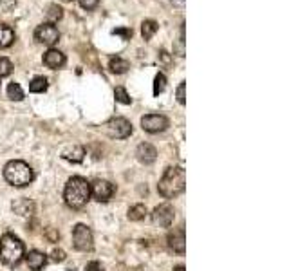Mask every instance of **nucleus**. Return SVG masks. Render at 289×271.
<instances>
[{"mask_svg":"<svg viewBox=\"0 0 289 271\" xmlns=\"http://www.w3.org/2000/svg\"><path fill=\"white\" fill-rule=\"evenodd\" d=\"M114 35H125V36H130L132 31H123V29H116Z\"/></svg>","mask_w":289,"mask_h":271,"instance_id":"473e14b6","label":"nucleus"},{"mask_svg":"<svg viewBox=\"0 0 289 271\" xmlns=\"http://www.w3.org/2000/svg\"><path fill=\"white\" fill-rule=\"evenodd\" d=\"M168 248L174 253H185L187 250V235H185V228H175L168 233Z\"/></svg>","mask_w":289,"mask_h":271,"instance_id":"9b49d317","label":"nucleus"},{"mask_svg":"<svg viewBox=\"0 0 289 271\" xmlns=\"http://www.w3.org/2000/svg\"><path fill=\"white\" fill-rule=\"evenodd\" d=\"M51 260H52V262H64V260H65V251L64 250H52Z\"/></svg>","mask_w":289,"mask_h":271,"instance_id":"c85d7f7f","label":"nucleus"},{"mask_svg":"<svg viewBox=\"0 0 289 271\" xmlns=\"http://www.w3.org/2000/svg\"><path fill=\"white\" fill-rule=\"evenodd\" d=\"M67 271H74V269H67Z\"/></svg>","mask_w":289,"mask_h":271,"instance_id":"c9c22d12","label":"nucleus"},{"mask_svg":"<svg viewBox=\"0 0 289 271\" xmlns=\"http://www.w3.org/2000/svg\"><path fill=\"white\" fill-rule=\"evenodd\" d=\"M4 179L8 181L11 186L24 188L33 183V179H35V170H33L25 161L13 159L4 167Z\"/></svg>","mask_w":289,"mask_h":271,"instance_id":"7ed1b4c3","label":"nucleus"},{"mask_svg":"<svg viewBox=\"0 0 289 271\" xmlns=\"http://www.w3.org/2000/svg\"><path fill=\"white\" fill-rule=\"evenodd\" d=\"M72 246L78 251H91L94 248V235L91 228L85 224H76L72 228Z\"/></svg>","mask_w":289,"mask_h":271,"instance_id":"423d86ee","label":"nucleus"},{"mask_svg":"<svg viewBox=\"0 0 289 271\" xmlns=\"http://www.w3.org/2000/svg\"><path fill=\"white\" fill-rule=\"evenodd\" d=\"M185 91H187V84H185V82H181V84H179V87H177V92H175V96H177V101L181 105L187 103V96H185Z\"/></svg>","mask_w":289,"mask_h":271,"instance_id":"bb28decb","label":"nucleus"},{"mask_svg":"<svg viewBox=\"0 0 289 271\" xmlns=\"http://www.w3.org/2000/svg\"><path fill=\"white\" fill-rule=\"evenodd\" d=\"M165 89H167V76L163 72H157L154 78V96H159Z\"/></svg>","mask_w":289,"mask_h":271,"instance_id":"5701e85b","label":"nucleus"},{"mask_svg":"<svg viewBox=\"0 0 289 271\" xmlns=\"http://www.w3.org/2000/svg\"><path fill=\"white\" fill-rule=\"evenodd\" d=\"M44 65L49 69H52V71H56V69L64 67L65 65V55L62 51H58V49H49L47 52L44 55Z\"/></svg>","mask_w":289,"mask_h":271,"instance_id":"ddd939ff","label":"nucleus"},{"mask_svg":"<svg viewBox=\"0 0 289 271\" xmlns=\"http://www.w3.org/2000/svg\"><path fill=\"white\" fill-rule=\"evenodd\" d=\"M85 271H103V267H101V264L99 262H89L87 266H85Z\"/></svg>","mask_w":289,"mask_h":271,"instance_id":"7c9ffc66","label":"nucleus"},{"mask_svg":"<svg viewBox=\"0 0 289 271\" xmlns=\"http://www.w3.org/2000/svg\"><path fill=\"white\" fill-rule=\"evenodd\" d=\"M16 2H18V0H0V11H4V13L11 11L16 6Z\"/></svg>","mask_w":289,"mask_h":271,"instance_id":"cd10ccee","label":"nucleus"},{"mask_svg":"<svg viewBox=\"0 0 289 271\" xmlns=\"http://www.w3.org/2000/svg\"><path fill=\"white\" fill-rule=\"evenodd\" d=\"M99 0H80V6L84 9H94L98 6Z\"/></svg>","mask_w":289,"mask_h":271,"instance_id":"c756f323","label":"nucleus"},{"mask_svg":"<svg viewBox=\"0 0 289 271\" xmlns=\"http://www.w3.org/2000/svg\"><path fill=\"white\" fill-rule=\"evenodd\" d=\"M109 69H111L114 74H123V72H127L128 69H130V64H128L125 58H121V56H114V58H111V62H109Z\"/></svg>","mask_w":289,"mask_h":271,"instance_id":"a211bd4d","label":"nucleus"},{"mask_svg":"<svg viewBox=\"0 0 289 271\" xmlns=\"http://www.w3.org/2000/svg\"><path fill=\"white\" fill-rule=\"evenodd\" d=\"M11 210L20 217H31L33 213H35V204H33L31 199H25V197H22V199L13 201Z\"/></svg>","mask_w":289,"mask_h":271,"instance_id":"4468645a","label":"nucleus"},{"mask_svg":"<svg viewBox=\"0 0 289 271\" xmlns=\"http://www.w3.org/2000/svg\"><path fill=\"white\" fill-rule=\"evenodd\" d=\"M6 92H8L9 100H13V101H22V100H24V91H22L20 84H16V82H11V84L8 85V89H6Z\"/></svg>","mask_w":289,"mask_h":271,"instance_id":"412c9836","label":"nucleus"},{"mask_svg":"<svg viewBox=\"0 0 289 271\" xmlns=\"http://www.w3.org/2000/svg\"><path fill=\"white\" fill-rule=\"evenodd\" d=\"M62 157H64L65 161H69V163H82L85 157V150L84 147H80V145H72V147L65 148V150L62 152Z\"/></svg>","mask_w":289,"mask_h":271,"instance_id":"dca6fc26","label":"nucleus"},{"mask_svg":"<svg viewBox=\"0 0 289 271\" xmlns=\"http://www.w3.org/2000/svg\"><path fill=\"white\" fill-rule=\"evenodd\" d=\"M24 257H25V262H28L29 269H33V271H40L45 264H47V255L38 250L29 251L28 255H24Z\"/></svg>","mask_w":289,"mask_h":271,"instance_id":"2eb2a0df","label":"nucleus"},{"mask_svg":"<svg viewBox=\"0 0 289 271\" xmlns=\"http://www.w3.org/2000/svg\"><path fill=\"white\" fill-rule=\"evenodd\" d=\"M13 71V64L9 58H6V56H0V78H6V76H9Z\"/></svg>","mask_w":289,"mask_h":271,"instance_id":"393cba45","label":"nucleus"},{"mask_svg":"<svg viewBox=\"0 0 289 271\" xmlns=\"http://www.w3.org/2000/svg\"><path fill=\"white\" fill-rule=\"evenodd\" d=\"M47 16L51 18V24H55L56 20H60V18H62V9H60L58 6H49Z\"/></svg>","mask_w":289,"mask_h":271,"instance_id":"a878e982","label":"nucleus"},{"mask_svg":"<svg viewBox=\"0 0 289 271\" xmlns=\"http://www.w3.org/2000/svg\"><path fill=\"white\" fill-rule=\"evenodd\" d=\"M35 38H36V42H40V44L49 45V47H51V45H55L60 38L58 28H56L55 24H51V22L40 24L38 28L35 29Z\"/></svg>","mask_w":289,"mask_h":271,"instance_id":"1a4fd4ad","label":"nucleus"},{"mask_svg":"<svg viewBox=\"0 0 289 271\" xmlns=\"http://www.w3.org/2000/svg\"><path fill=\"white\" fill-rule=\"evenodd\" d=\"M49 87L47 84V78H44V76H36V78H33L31 84H29V91L35 92V94H42V92H45Z\"/></svg>","mask_w":289,"mask_h":271,"instance_id":"6ab92c4d","label":"nucleus"},{"mask_svg":"<svg viewBox=\"0 0 289 271\" xmlns=\"http://www.w3.org/2000/svg\"><path fill=\"white\" fill-rule=\"evenodd\" d=\"M175 219V210L170 203H163L152 211V223L159 228H170Z\"/></svg>","mask_w":289,"mask_h":271,"instance_id":"0eeeda50","label":"nucleus"},{"mask_svg":"<svg viewBox=\"0 0 289 271\" xmlns=\"http://www.w3.org/2000/svg\"><path fill=\"white\" fill-rule=\"evenodd\" d=\"M155 31H157V22L154 20H145L141 24V35L145 40H150L152 36L155 35Z\"/></svg>","mask_w":289,"mask_h":271,"instance_id":"4be33fe9","label":"nucleus"},{"mask_svg":"<svg viewBox=\"0 0 289 271\" xmlns=\"http://www.w3.org/2000/svg\"><path fill=\"white\" fill-rule=\"evenodd\" d=\"M114 98H116V101H119V103H123V105H130L132 103V98L128 96V92L125 91L123 87H116Z\"/></svg>","mask_w":289,"mask_h":271,"instance_id":"b1692460","label":"nucleus"},{"mask_svg":"<svg viewBox=\"0 0 289 271\" xmlns=\"http://www.w3.org/2000/svg\"><path fill=\"white\" fill-rule=\"evenodd\" d=\"M170 121H168L167 116L163 114H147L141 118V127L145 132H150V134H159V132L167 130Z\"/></svg>","mask_w":289,"mask_h":271,"instance_id":"6e6552de","label":"nucleus"},{"mask_svg":"<svg viewBox=\"0 0 289 271\" xmlns=\"http://www.w3.org/2000/svg\"><path fill=\"white\" fill-rule=\"evenodd\" d=\"M24 259V242L13 233H4L0 239V262L6 266H16Z\"/></svg>","mask_w":289,"mask_h":271,"instance_id":"20e7f679","label":"nucleus"},{"mask_svg":"<svg viewBox=\"0 0 289 271\" xmlns=\"http://www.w3.org/2000/svg\"><path fill=\"white\" fill-rule=\"evenodd\" d=\"M64 199L65 204L72 210H80L91 199V183H87V179L80 176H74L67 181L64 190Z\"/></svg>","mask_w":289,"mask_h":271,"instance_id":"f03ea898","label":"nucleus"},{"mask_svg":"<svg viewBox=\"0 0 289 271\" xmlns=\"http://www.w3.org/2000/svg\"><path fill=\"white\" fill-rule=\"evenodd\" d=\"M136 157H138L139 163L152 165L155 161V157H157V150L150 143H139L138 148H136Z\"/></svg>","mask_w":289,"mask_h":271,"instance_id":"f8f14e48","label":"nucleus"},{"mask_svg":"<svg viewBox=\"0 0 289 271\" xmlns=\"http://www.w3.org/2000/svg\"><path fill=\"white\" fill-rule=\"evenodd\" d=\"M170 4L174 6V8L182 9V8H185V0H170Z\"/></svg>","mask_w":289,"mask_h":271,"instance_id":"2f4dec72","label":"nucleus"},{"mask_svg":"<svg viewBox=\"0 0 289 271\" xmlns=\"http://www.w3.org/2000/svg\"><path fill=\"white\" fill-rule=\"evenodd\" d=\"M187 188V174L181 167H170L159 179L157 190L165 199H174L181 196Z\"/></svg>","mask_w":289,"mask_h":271,"instance_id":"f257e3e1","label":"nucleus"},{"mask_svg":"<svg viewBox=\"0 0 289 271\" xmlns=\"http://www.w3.org/2000/svg\"><path fill=\"white\" fill-rule=\"evenodd\" d=\"M62 2H72V0H62Z\"/></svg>","mask_w":289,"mask_h":271,"instance_id":"f704fd0d","label":"nucleus"},{"mask_svg":"<svg viewBox=\"0 0 289 271\" xmlns=\"http://www.w3.org/2000/svg\"><path fill=\"white\" fill-rule=\"evenodd\" d=\"M127 217L130 221H134V223H138V221H143L145 217H147V206L145 204H134V206L128 210V213H127Z\"/></svg>","mask_w":289,"mask_h":271,"instance_id":"aec40b11","label":"nucleus"},{"mask_svg":"<svg viewBox=\"0 0 289 271\" xmlns=\"http://www.w3.org/2000/svg\"><path fill=\"white\" fill-rule=\"evenodd\" d=\"M174 271H187V269H185V266H175Z\"/></svg>","mask_w":289,"mask_h":271,"instance_id":"72a5a7b5","label":"nucleus"},{"mask_svg":"<svg viewBox=\"0 0 289 271\" xmlns=\"http://www.w3.org/2000/svg\"><path fill=\"white\" fill-rule=\"evenodd\" d=\"M15 42V31L9 25L0 24V49H6Z\"/></svg>","mask_w":289,"mask_h":271,"instance_id":"f3484780","label":"nucleus"},{"mask_svg":"<svg viewBox=\"0 0 289 271\" xmlns=\"http://www.w3.org/2000/svg\"><path fill=\"white\" fill-rule=\"evenodd\" d=\"M114 196V184L111 181L98 179L91 184V197H94L98 203H107Z\"/></svg>","mask_w":289,"mask_h":271,"instance_id":"9d476101","label":"nucleus"},{"mask_svg":"<svg viewBox=\"0 0 289 271\" xmlns=\"http://www.w3.org/2000/svg\"><path fill=\"white\" fill-rule=\"evenodd\" d=\"M103 130L112 140H127L132 136V123L125 118H112L105 123Z\"/></svg>","mask_w":289,"mask_h":271,"instance_id":"39448f33","label":"nucleus"}]
</instances>
